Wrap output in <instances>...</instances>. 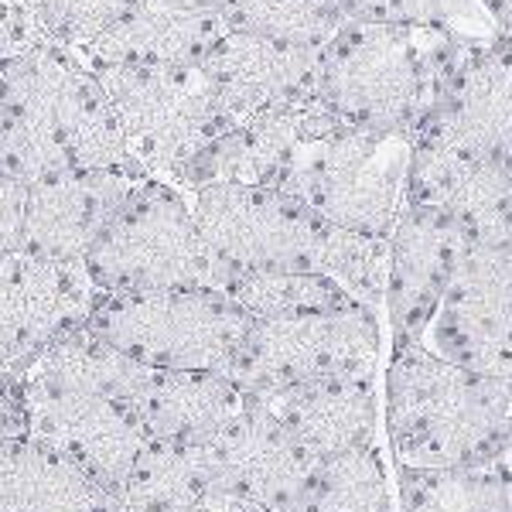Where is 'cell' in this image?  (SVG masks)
<instances>
[{
    "mask_svg": "<svg viewBox=\"0 0 512 512\" xmlns=\"http://www.w3.org/2000/svg\"><path fill=\"white\" fill-rule=\"evenodd\" d=\"M65 168L137 164L86 55L41 38L21 59L0 65V175L31 185Z\"/></svg>",
    "mask_w": 512,
    "mask_h": 512,
    "instance_id": "1",
    "label": "cell"
},
{
    "mask_svg": "<svg viewBox=\"0 0 512 512\" xmlns=\"http://www.w3.org/2000/svg\"><path fill=\"white\" fill-rule=\"evenodd\" d=\"M393 468H458L512 448V376L441 359L427 345L386 352L379 369Z\"/></svg>",
    "mask_w": 512,
    "mask_h": 512,
    "instance_id": "2",
    "label": "cell"
},
{
    "mask_svg": "<svg viewBox=\"0 0 512 512\" xmlns=\"http://www.w3.org/2000/svg\"><path fill=\"white\" fill-rule=\"evenodd\" d=\"M461 35L349 18L318 52V106L345 127L414 137Z\"/></svg>",
    "mask_w": 512,
    "mask_h": 512,
    "instance_id": "3",
    "label": "cell"
},
{
    "mask_svg": "<svg viewBox=\"0 0 512 512\" xmlns=\"http://www.w3.org/2000/svg\"><path fill=\"white\" fill-rule=\"evenodd\" d=\"M250 315L219 287H168L93 294L86 325L151 373H229L250 332Z\"/></svg>",
    "mask_w": 512,
    "mask_h": 512,
    "instance_id": "4",
    "label": "cell"
},
{
    "mask_svg": "<svg viewBox=\"0 0 512 512\" xmlns=\"http://www.w3.org/2000/svg\"><path fill=\"white\" fill-rule=\"evenodd\" d=\"M407 168L410 137L345 127L318 110L284 192L335 229L390 236L403 209Z\"/></svg>",
    "mask_w": 512,
    "mask_h": 512,
    "instance_id": "5",
    "label": "cell"
},
{
    "mask_svg": "<svg viewBox=\"0 0 512 512\" xmlns=\"http://www.w3.org/2000/svg\"><path fill=\"white\" fill-rule=\"evenodd\" d=\"M86 62L103 82L130 161L151 178L178 185L188 164L233 127L202 65Z\"/></svg>",
    "mask_w": 512,
    "mask_h": 512,
    "instance_id": "6",
    "label": "cell"
},
{
    "mask_svg": "<svg viewBox=\"0 0 512 512\" xmlns=\"http://www.w3.org/2000/svg\"><path fill=\"white\" fill-rule=\"evenodd\" d=\"M96 294L168 287H219V270L198 233L188 195L171 181L144 178L82 260Z\"/></svg>",
    "mask_w": 512,
    "mask_h": 512,
    "instance_id": "7",
    "label": "cell"
},
{
    "mask_svg": "<svg viewBox=\"0 0 512 512\" xmlns=\"http://www.w3.org/2000/svg\"><path fill=\"white\" fill-rule=\"evenodd\" d=\"M383 355V315L352 301L311 315L250 321L229 376L260 400L321 379L379 376Z\"/></svg>",
    "mask_w": 512,
    "mask_h": 512,
    "instance_id": "8",
    "label": "cell"
},
{
    "mask_svg": "<svg viewBox=\"0 0 512 512\" xmlns=\"http://www.w3.org/2000/svg\"><path fill=\"white\" fill-rule=\"evenodd\" d=\"M185 195L219 284L229 274L318 270L328 222L297 195L267 185H209Z\"/></svg>",
    "mask_w": 512,
    "mask_h": 512,
    "instance_id": "9",
    "label": "cell"
},
{
    "mask_svg": "<svg viewBox=\"0 0 512 512\" xmlns=\"http://www.w3.org/2000/svg\"><path fill=\"white\" fill-rule=\"evenodd\" d=\"M410 140L454 147L512 168V35H461L437 76L434 99Z\"/></svg>",
    "mask_w": 512,
    "mask_h": 512,
    "instance_id": "10",
    "label": "cell"
},
{
    "mask_svg": "<svg viewBox=\"0 0 512 512\" xmlns=\"http://www.w3.org/2000/svg\"><path fill=\"white\" fill-rule=\"evenodd\" d=\"M424 345L478 373L512 376V233L468 239Z\"/></svg>",
    "mask_w": 512,
    "mask_h": 512,
    "instance_id": "11",
    "label": "cell"
},
{
    "mask_svg": "<svg viewBox=\"0 0 512 512\" xmlns=\"http://www.w3.org/2000/svg\"><path fill=\"white\" fill-rule=\"evenodd\" d=\"M390 270H386L383 325L386 352L424 345L437 304L465 250V233L427 205L403 202L390 229Z\"/></svg>",
    "mask_w": 512,
    "mask_h": 512,
    "instance_id": "12",
    "label": "cell"
},
{
    "mask_svg": "<svg viewBox=\"0 0 512 512\" xmlns=\"http://www.w3.org/2000/svg\"><path fill=\"white\" fill-rule=\"evenodd\" d=\"M93 294L82 263L31 253L0 260V379H18L52 338L82 325Z\"/></svg>",
    "mask_w": 512,
    "mask_h": 512,
    "instance_id": "13",
    "label": "cell"
},
{
    "mask_svg": "<svg viewBox=\"0 0 512 512\" xmlns=\"http://www.w3.org/2000/svg\"><path fill=\"white\" fill-rule=\"evenodd\" d=\"M144 178L140 168H65L31 181L21 253L82 263Z\"/></svg>",
    "mask_w": 512,
    "mask_h": 512,
    "instance_id": "14",
    "label": "cell"
},
{
    "mask_svg": "<svg viewBox=\"0 0 512 512\" xmlns=\"http://www.w3.org/2000/svg\"><path fill=\"white\" fill-rule=\"evenodd\" d=\"M21 417L24 434L52 444L113 495L151 441L137 403L110 396H21Z\"/></svg>",
    "mask_w": 512,
    "mask_h": 512,
    "instance_id": "15",
    "label": "cell"
},
{
    "mask_svg": "<svg viewBox=\"0 0 512 512\" xmlns=\"http://www.w3.org/2000/svg\"><path fill=\"white\" fill-rule=\"evenodd\" d=\"M318 52L226 28L198 65L226 117L243 123L318 103Z\"/></svg>",
    "mask_w": 512,
    "mask_h": 512,
    "instance_id": "16",
    "label": "cell"
},
{
    "mask_svg": "<svg viewBox=\"0 0 512 512\" xmlns=\"http://www.w3.org/2000/svg\"><path fill=\"white\" fill-rule=\"evenodd\" d=\"M209 461L222 492L256 512H294L318 461L287 434L263 403L250 400L209 444Z\"/></svg>",
    "mask_w": 512,
    "mask_h": 512,
    "instance_id": "17",
    "label": "cell"
},
{
    "mask_svg": "<svg viewBox=\"0 0 512 512\" xmlns=\"http://www.w3.org/2000/svg\"><path fill=\"white\" fill-rule=\"evenodd\" d=\"M403 202L448 216L465 239L512 233V168L454 147L410 140Z\"/></svg>",
    "mask_w": 512,
    "mask_h": 512,
    "instance_id": "18",
    "label": "cell"
},
{
    "mask_svg": "<svg viewBox=\"0 0 512 512\" xmlns=\"http://www.w3.org/2000/svg\"><path fill=\"white\" fill-rule=\"evenodd\" d=\"M256 403H263L315 461L373 444L383 427L379 376L321 379L260 396Z\"/></svg>",
    "mask_w": 512,
    "mask_h": 512,
    "instance_id": "19",
    "label": "cell"
},
{
    "mask_svg": "<svg viewBox=\"0 0 512 512\" xmlns=\"http://www.w3.org/2000/svg\"><path fill=\"white\" fill-rule=\"evenodd\" d=\"M318 110L321 106L311 103L304 110L233 123L188 164L175 188H181V192H198V188L209 185L284 188Z\"/></svg>",
    "mask_w": 512,
    "mask_h": 512,
    "instance_id": "20",
    "label": "cell"
},
{
    "mask_svg": "<svg viewBox=\"0 0 512 512\" xmlns=\"http://www.w3.org/2000/svg\"><path fill=\"white\" fill-rule=\"evenodd\" d=\"M222 31L219 0H137L110 35L82 55L120 65H198Z\"/></svg>",
    "mask_w": 512,
    "mask_h": 512,
    "instance_id": "21",
    "label": "cell"
},
{
    "mask_svg": "<svg viewBox=\"0 0 512 512\" xmlns=\"http://www.w3.org/2000/svg\"><path fill=\"white\" fill-rule=\"evenodd\" d=\"M250 393L229 373L175 369L151 373L137 396V414L151 441L209 448L233 417L243 414Z\"/></svg>",
    "mask_w": 512,
    "mask_h": 512,
    "instance_id": "22",
    "label": "cell"
},
{
    "mask_svg": "<svg viewBox=\"0 0 512 512\" xmlns=\"http://www.w3.org/2000/svg\"><path fill=\"white\" fill-rule=\"evenodd\" d=\"M147 379L151 369L137 366L82 321L52 338L14 383L21 396H110L137 403Z\"/></svg>",
    "mask_w": 512,
    "mask_h": 512,
    "instance_id": "23",
    "label": "cell"
},
{
    "mask_svg": "<svg viewBox=\"0 0 512 512\" xmlns=\"http://www.w3.org/2000/svg\"><path fill=\"white\" fill-rule=\"evenodd\" d=\"M117 495L31 434L0 441V512H106Z\"/></svg>",
    "mask_w": 512,
    "mask_h": 512,
    "instance_id": "24",
    "label": "cell"
},
{
    "mask_svg": "<svg viewBox=\"0 0 512 512\" xmlns=\"http://www.w3.org/2000/svg\"><path fill=\"white\" fill-rule=\"evenodd\" d=\"M216 485L205 448L147 441L120 489L123 512H188Z\"/></svg>",
    "mask_w": 512,
    "mask_h": 512,
    "instance_id": "25",
    "label": "cell"
},
{
    "mask_svg": "<svg viewBox=\"0 0 512 512\" xmlns=\"http://www.w3.org/2000/svg\"><path fill=\"white\" fill-rule=\"evenodd\" d=\"M396 512H512L506 461L393 468Z\"/></svg>",
    "mask_w": 512,
    "mask_h": 512,
    "instance_id": "26",
    "label": "cell"
},
{
    "mask_svg": "<svg viewBox=\"0 0 512 512\" xmlns=\"http://www.w3.org/2000/svg\"><path fill=\"white\" fill-rule=\"evenodd\" d=\"M294 512H396L386 448L373 441L318 461Z\"/></svg>",
    "mask_w": 512,
    "mask_h": 512,
    "instance_id": "27",
    "label": "cell"
},
{
    "mask_svg": "<svg viewBox=\"0 0 512 512\" xmlns=\"http://www.w3.org/2000/svg\"><path fill=\"white\" fill-rule=\"evenodd\" d=\"M239 308L253 321L270 318H294L311 311H328L352 304V297L342 291L321 270H260V274H229L219 284Z\"/></svg>",
    "mask_w": 512,
    "mask_h": 512,
    "instance_id": "28",
    "label": "cell"
},
{
    "mask_svg": "<svg viewBox=\"0 0 512 512\" xmlns=\"http://www.w3.org/2000/svg\"><path fill=\"white\" fill-rule=\"evenodd\" d=\"M219 14L229 31L315 52L349 21L338 0H219Z\"/></svg>",
    "mask_w": 512,
    "mask_h": 512,
    "instance_id": "29",
    "label": "cell"
},
{
    "mask_svg": "<svg viewBox=\"0 0 512 512\" xmlns=\"http://www.w3.org/2000/svg\"><path fill=\"white\" fill-rule=\"evenodd\" d=\"M318 270L332 277L355 304H366L383 315L386 270H390V239L386 236L328 226Z\"/></svg>",
    "mask_w": 512,
    "mask_h": 512,
    "instance_id": "30",
    "label": "cell"
},
{
    "mask_svg": "<svg viewBox=\"0 0 512 512\" xmlns=\"http://www.w3.org/2000/svg\"><path fill=\"white\" fill-rule=\"evenodd\" d=\"M345 18L359 21H396V24H427L454 35H489L492 18L478 0H338Z\"/></svg>",
    "mask_w": 512,
    "mask_h": 512,
    "instance_id": "31",
    "label": "cell"
},
{
    "mask_svg": "<svg viewBox=\"0 0 512 512\" xmlns=\"http://www.w3.org/2000/svg\"><path fill=\"white\" fill-rule=\"evenodd\" d=\"M52 41L86 52L137 7V0H28Z\"/></svg>",
    "mask_w": 512,
    "mask_h": 512,
    "instance_id": "32",
    "label": "cell"
},
{
    "mask_svg": "<svg viewBox=\"0 0 512 512\" xmlns=\"http://www.w3.org/2000/svg\"><path fill=\"white\" fill-rule=\"evenodd\" d=\"M45 35L28 0H0V65L21 59Z\"/></svg>",
    "mask_w": 512,
    "mask_h": 512,
    "instance_id": "33",
    "label": "cell"
},
{
    "mask_svg": "<svg viewBox=\"0 0 512 512\" xmlns=\"http://www.w3.org/2000/svg\"><path fill=\"white\" fill-rule=\"evenodd\" d=\"M24 205H28V185L18 178L0 175V260L21 253Z\"/></svg>",
    "mask_w": 512,
    "mask_h": 512,
    "instance_id": "34",
    "label": "cell"
},
{
    "mask_svg": "<svg viewBox=\"0 0 512 512\" xmlns=\"http://www.w3.org/2000/svg\"><path fill=\"white\" fill-rule=\"evenodd\" d=\"M21 431H24V417H21L18 383L14 379H0V441Z\"/></svg>",
    "mask_w": 512,
    "mask_h": 512,
    "instance_id": "35",
    "label": "cell"
},
{
    "mask_svg": "<svg viewBox=\"0 0 512 512\" xmlns=\"http://www.w3.org/2000/svg\"><path fill=\"white\" fill-rule=\"evenodd\" d=\"M188 512H256L253 506H246L243 499H236V495L222 492V489H212L205 499H198Z\"/></svg>",
    "mask_w": 512,
    "mask_h": 512,
    "instance_id": "36",
    "label": "cell"
},
{
    "mask_svg": "<svg viewBox=\"0 0 512 512\" xmlns=\"http://www.w3.org/2000/svg\"><path fill=\"white\" fill-rule=\"evenodd\" d=\"M478 4L485 7V14L492 18L495 28H502L512 35V0H478Z\"/></svg>",
    "mask_w": 512,
    "mask_h": 512,
    "instance_id": "37",
    "label": "cell"
},
{
    "mask_svg": "<svg viewBox=\"0 0 512 512\" xmlns=\"http://www.w3.org/2000/svg\"><path fill=\"white\" fill-rule=\"evenodd\" d=\"M502 461H506V472H509V495H512V448L506 451V458H502Z\"/></svg>",
    "mask_w": 512,
    "mask_h": 512,
    "instance_id": "38",
    "label": "cell"
}]
</instances>
